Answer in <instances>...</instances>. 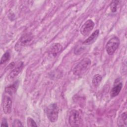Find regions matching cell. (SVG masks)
Returning a JSON list of instances; mask_svg holds the SVG:
<instances>
[{"label":"cell","mask_w":127,"mask_h":127,"mask_svg":"<svg viewBox=\"0 0 127 127\" xmlns=\"http://www.w3.org/2000/svg\"><path fill=\"white\" fill-rule=\"evenodd\" d=\"M91 63V60L89 58H84L74 67L73 73L77 76L83 75L89 68Z\"/></svg>","instance_id":"obj_1"},{"label":"cell","mask_w":127,"mask_h":127,"mask_svg":"<svg viewBox=\"0 0 127 127\" xmlns=\"http://www.w3.org/2000/svg\"><path fill=\"white\" fill-rule=\"evenodd\" d=\"M46 113L49 120L52 123L56 122L58 119L59 108L56 103L50 104L46 108Z\"/></svg>","instance_id":"obj_2"},{"label":"cell","mask_w":127,"mask_h":127,"mask_svg":"<svg viewBox=\"0 0 127 127\" xmlns=\"http://www.w3.org/2000/svg\"><path fill=\"white\" fill-rule=\"evenodd\" d=\"M33 35L31 33H27L22 36L15 45V49L16 51H19L23 47L30 45L33 41Z\"/></svg>","instance_id":"obj_3"},{"label":"cell","mask_w":127,"mask_h":127,"mask_svg":"<svg viewBox=\"0 0 127 127\" xmlns=\"http://www.w3.org/2000/svg\"><path fill=\"white\" fill-rule=\"evenodd\" d=\"M120 45V40L117 36L111 38L106 45V50L109 55H113L117 50Z\"/></svg>","instance_id":"obj_4"},{"label":"cell","mask_w":127,"mask_h":127,"mask_svg":"<svg viewBox=\"0 0 127 127\" xmlns=\"http://www.w3.org/2000/svg\"><path fill=\"white\" fill-rule=\"evenodd\" d=\"M68 122L72 127H79L81 124V117L79 112L76 110H72L69 115Z\"/></svg>","instance_id":"obj_5"},{"label":"cell","mask_w":127,"mask_h":127,"mask_svg":"<svg viewBox=\"0 0 127 127\" xmlns=\"http://www.w3.org/2000/svg\"><path fill=\"white\" fill-rule=\"evenodd\" d=\"M10 95L6 93L2 100V109L5 114H9L11 112L12 99Z\"/></svg>","instance_id":"obj_6"},{"label":"cell","mask_w":127,"mask_h":127,"mask_svg":"<svg viewBox=\"0 0 127 127\" xmlns=\"http://www.w3.org/2000/svg\"><path fill=\"white\" fill-rule=\"evenodd\" d=\"M94 26V22L91 19H88L82 25L80 29V33L84 36L88 35L92 30Z\"/></svg>","instance_id":"obj_7"},{"label":"cell","mask_w":127,"mask_h":127,"mask_svg":"<svg viewBox=\"0 0 127 127\" xmlns=\"http://www.w3.org/2000/svg\"><path fill=\"white\" fill-rule=\"evenodd\" d=\"M62 49L63 46L61 44L58 43H54L49 47L48 50V53L49 56L55 57L62 51Z\"/></svg>","instance_id":"obj_8"},{"label":"cell","mask_w":127,"mask_h":127,"mask_svg":"<svg viewBox=\"0 0 127 127\" xmlns=\"http://www.w3.org/2000/svg\"><path fill=\"white\" fill-rule=\"evenodd\" d=\"M23 68V63H21L16 67L13 69L8 75L7 79L8 80L11 81L13 80L17 75L20 73Z\"/></svg>","instance_id":"obj_9"},{"label":"cell","mask_w":127,"mask_h":127,"mask_svg":"<svg viewBox=\"0 0 127 127\" xmlns=\"http://www.w3.org/2000/svg\"><path fill=\"white\" fill-rule=\"evenodd\" d=\"M99 35V30L97 29L95 31H94L92 33V34L83 42V44L86 45H89L93 44L96 41Z\"/></svg>","instance_id":"obj_10"},{"label":"cell","mask_w":127,"mask_h":127,"mask_svg":"<svg viewBox=\"0 0 127 127\" xmlns=\"http://www.w3.org/2000/svg\"><path fill=\"white\" fill-rule=\"evenodd\" d=\"M123 87V84L121 82L118 83L114 86L110 91V95L112 97H115L119 95Z\"/></svg>","instance_id":"obj_11"},{"label":"cell","mask_w":127,"mask_h":127,"mask_svg":"<svg viewBox=\"0 0 127 127\" xmlns=\"http://www.w3.org/2000/svg\"><path fill=\"white\" fill-rule=\"evenodd\" d=\"M127 123V113H123L118 119L117 126L118 127H126Z\"/></svg>","instance_id":"obj_12"},{"label":"cell","mask_w":127,"mask_h":127,"mask_svg":"<svg viewBox=\"0 0 127 127\" xmlns=\"http://www.w3.org/2000/svg\"><path fill=\"white\" fill-rule=\"evenodd\" d=\"M18 86V83L15 82L13 84L7 86L5 88V93L11 95L16 91Z\"/></svg>","instance_id":"obj_13"},{"label":"cell","mask_w":127,"mask_h":127,"mask_svg":"<svg viewBox=\"0 0 127 127\" xmlns=\"http://www.w3.org/2000/svg\"><path fill=\"white\" fill-rule=\"evenodd\" d=\"M102 79V77L101 75L99 74H97L94 76L93 77L92 83L94 87H97L99 85L100 82H101Z\"/></svg>","instance_id":"obj_14"},{"label":"cell","mask_w":127,"mask_h":127,"mask_svg":"<svg viewBox=\"0 0 127 127\" xmlns=\"http://www.w3.org/2000/svg\"><path fill=\"white\" fill-rule=\"evenodd\" d=\"M10 58V54L8 52H5L3 56H2L1 60H0V64H2L5 63H6L7 61H8Z\"/></svg>","instance_id":"obj_15"},{"label":"cell","mask_w":127,"mask_h":127,"mask_svg":"<svg viewBox=\"0 0 127 127\" xmlns=\"http://www.w3.org/2000/svg\"><path fill=\"white\" fill-rule=\"evenodd\" d=\"M119 1L118 0H114L112 1L110 4V8L111 11L113 12H115L117 11V6L119 4Z\"/></svg>","instance_id":"obj_16"},{"label":"cell","mask_w":127,"mask_h":127,"mask_svg":"<svg viewBox=\"0 0 127 127\" xmlns=\"http://www.w3.org/2000/svg\"><path fill=\"white\" fill-rule=\"evenodd\" d=\"M27 126L28 127H37V125L36 123V122L34 121V120L28 117L27 119Z\"/></svg>","instance_id":"obj_17"},{"label":"cell","mask_w":127,"mask_h":127,"mask_svg":"<svg viewBox=\"0 0 127 127\" xmlns=\"http://www.w3.org/2000/svg\"><path fill=\"white\" fill-rule=\"evenodd\" d=\"M13 127H22L23 126L21 122L18 119H15L13 122Z\"/></svg>","instance_id":"obj_18"},{"label":"cell","mask_w":127,"mask_h":127,"mask_svg":"<svg viewBox=\"0 0 127 127\" xmlns=\"http://www.w3.org/2000/svg\"><path fill=\"white\" fill-rule=\"evenodd\" d=\"M1 127H8V125L7 124V122L5 118H3L2 122H1V125H0Z\"/></svg>","instance_id":"obj_19"},{"label":"cell","mask_w":127,"mask_h":127,"mask_svg":"<svg viewBox=\"0 0 127 127\" xmlns=\"http://www.w3.org/2000/svg\"><path fill=\"white\" fill-rule=\"evenodd\" d=\"M15 65V64L14 62H12L7 67V69H10V68H12Z\"/></svg>","instance_id":"obj_20"}]
</instances>
